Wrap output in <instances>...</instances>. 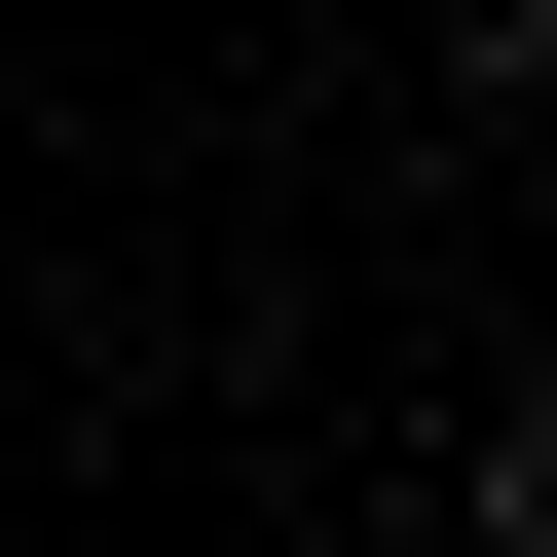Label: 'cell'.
Listing matches in <instances>:
<instances>
[{
	"instance_id": "cell-1",
	"label": "cell",
	"mask_w": 557,
	"mask_h": 557,
	"mask_svg": "<svg viewBox=\"0 0 557 557\" xmlns=\"http://www.w3.org/2000/svg\"><path fill=\"white\" fill-rule=\"evenodd\" d=\"M446 38H483V112H557V0H446Z\"/></svg>"
}]
</instances>
